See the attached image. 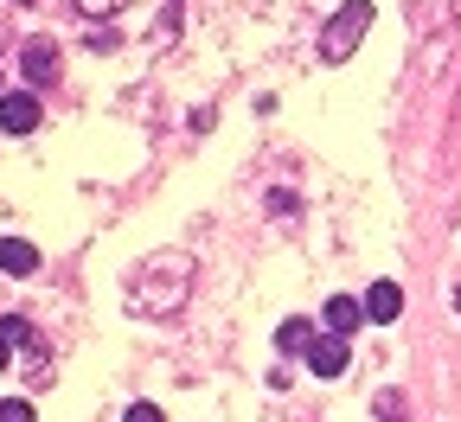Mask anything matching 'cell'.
<instances>
[{"instance_id": "obj_1", "label": "cell", "mask_w": 461, "mask_h": 422, "mask_svg": "<svg viewBox=\"0 0 461 422\" xmlns=\"http://www.w3.org/2000/svg\"><path fill=\"white\" fill-rule=\"evenodd\" d=\"M186 294H193V256L186 250H154L135 263L129 275V314L141 320H173L186 308Z\"/></svg>"}, {"instance_id": "obj_2", "label": "cell", "mask_w": 461, "mask_h": 422, "mask_svg": "<svg viewBox=\"0 0 461 422\" xmlns=\"http://www.w3.org/2000/svg\"><path fill=\"white\" fill-rule=\"evenodd\" d=\"M366 26H372V7H366V0H346V7L327 20V32H321V58H327V65L353 58V51H359V39H366Z\"/></svg>"}, {"instance_id": "obj_3", "label": "cell", "mask_w": 461, "mask_h": 422, "mask_svg": "<svg viewBox=\"0 0 461 422\" xmlns=\"http://www.w3.org/2000/svg\"><path fill=\"white\" fill-rule=\"evenodd\" d=\"M39 122H45V109H39L32 90H7V96H0V129H7V135H32Z\"/></svg>"}, {"instance_id": "obj_4", "label": "cell", "mask_w": 461, "mask_h": 422, "mask_svg": "<svg viewBox=\"0 0 461 422\" xmlns=\"http://www.w3.org/2000/svg\"><path fill=\"white\" fill-rule=\"evenodd\" d=\"M346 365H353L346 339H333V333H327V339H314V346H308V372H314V378H339Z\"/></svg>"}, {"instance_id": "obj_5", "label": "cell", "mask_w": 461, "mask_h": 422, "mask_svg": "<svg viewBox=\"0 0 461 422\" xmlns=\"http://www.w3.org/2000/svg\"><path fill=\"white\" fill-rule=\"evenodd\" d=\"M20 71H26L32 84H51V77H58V45H51V39H26Z\"/></svg>"}, {"instance_id": "obj_6", "label": "cell", "mask_w": 461, "mask_h": 422, "mask_svg": "<svg viewBox=\"0 0 461 422\" xmlns=\"http://www.w3.org/2000/svg\"><path fill=\"white\" fill-rule=\"evenodd\" d=\"M366 314H372V320H397V314H403V288H397V282H372Z\"/></svg>"}, {"instance_id": "obj_7", "label": "cell", "mask_w": 461, "mask_h": 422, "mask_svg": "<svg viewBox=\"0 0 461 422\" xmlns=\"http://www.w3.org/2000/svg\"><path fill=\"white\" fill-rule=\"evenodd\" d=\"M0 269H7V275H32L39 269V250L20 244V237H0Z\"/></svg>"}, {"instance_id": "obj_8", "label": "cell", "mask_w": 461, "mask_h": 422, "mask_svg": "<svg viewBox=\"0 0 461 422\" xmlns=\"http://www.w3.org/2000/svg\"><path fill=\"white\" fill-rule=\"evenodd\" d=\"M359 314H366L359 301H346V294H333V301H327V327H333V339H346V333H353V327H359Z\"/></svg>"}, {"instance_id": "obj_9", "label": "cell", "mask_w": 461, "mask_h": 422, "mask_svg": "<svg viewBox=\"0 0 461 422\" xmlns=\"http://www.w3.org/2000/svg\"><path fill=\"white\" fill-rule=\"evenodd\" d=\"M314 339H321V333H314L308 320H282V327H276V346H282V352H308Z\"/></svg>"}, {"instance_id": "obj_10", "label": "cell", "mask_w": 461, "mask_h": 422, "mask_svg": "<svg viewBox=\"0 0 461 422\" xmlns=\"http://www.w3.org/2000/svg\"><path fill=\"white\" fill-rule=\"evenodd\" d=\"M71 7H77V13H90V20H115V13L129 7V0H71Z\"/></svg>"}, {"instance_id": "obj_11", "label": "cell", "mask_w": 461, "mask_h": 422, "mask_svg": "<svg viewBox=\"0 0 461 422\" xmlns=\"http://www.w3.org/2000/svg\"><path fill=\"white\" fill-rule=\"evenodd\" d=\"M0 422H39V409L26 397H7V403H0Z\"/></svg>"}, {"instance_id": "obj_12", "label": "cell", "mask_w": 461, "mask_h": 422, "mask_svg": "<svg viewBox=\"0 0 461 422\" xmlns=\"http://www.w3.org/2000/svg\"><path fill=\"white\" fill-rule=\"evenodd\" d=\"M129 422H167V416H160L154 403H129Z\"/></svg>"}, {"instance_id": "obj_13", "label": "cell", "mask_w": 461, "mask_h": 422, "mask_svg": "<svg viewBox=\"0 0 461 422\" xmlns=\"http://www.w3.org/2000/svg\"><path fill=\"white\" fill-rule=\"evenodd\" d=\"M7 358H14V339H0V372H7Z\"/></svg>"}, {"instance_id": "obj_14", "label": "cell", "mask_w": 461, "mask_h": 422, "mask_svg": "<svg viewBox=\"0 0 461 422\" xmlns=\"http://www.w3.org/2000/svg\"><path fill=\"white\" fill-rule=\"evenodd\" d=\"M455 314H461V288H455Z\"/></svg>"}, {"instance_id": "obj_15", "label": "cell", "mask_w": 461, "mask_h": 422, "mask_svg": "<svg viewBox=\"0 0 461 422\" xmlns=\"http://www.w3.org/2000/svg\"><path fill=\"white\" fill-rule=\"evenodd\" d=\"M0 96H7V90H0Z\"/></svg>"}]
</instances>
